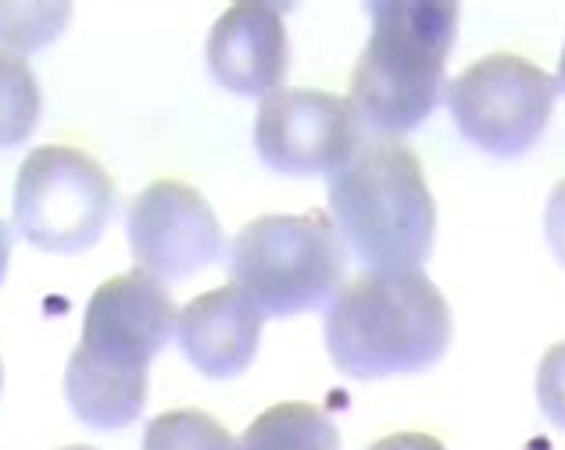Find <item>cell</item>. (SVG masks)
I'll return each mask as SVG.
<instances>
[{"label":"cell","mask_w":565,"mask_h":450,"mask_svg":"<svg viewBox=\"0 0 565 450\" xmlns=\"http://www.w3.org/2000/svg\"><path fill=\"white\" fill-rule=\"evenodd\" d=\"M126 229L137 268L158 282L201 272L226 247L212 204L180 179L147 186L129 207Z\"/></svg>","instance_id":"9"},{"label":"cell","mask_w":565,"mask_h":450,"mask_svg":"<svg viewBox=\"0 0 565 450\" xmlns=\"http://www.w3.org/2000/svg\"><path fill=\"white\" fill-rule=\"evenodd\" d=\"M555 83L565 89V51H562V62H558V75H555Z\"/></svg>","instance_id":"20"},{"label":"cell","mask_w":565,"mask_h":450,"mask_svg":"<svg viewBox=\"0 0 565 450\" xmlns=\"http://www.w3.org/2000/svg\"><path fill=\"white\" fill-rule=\"evenodd\" d=\"M448 340V300L419 268L365 272L326 308V351L351 379L423 372L440 362Z\"/></svg>","instance_id":"2"},{"label":"cell","mask_w":565,"mask_h":450,"mask_svg":"<svg viewBox=\"0 0 565 450\" xmlns=\"http://www.w3.org/2000/svg\"><path fill=\"white\" fill-rule=\"evenodd\" d=\"M8 261H11V233H8V225L0 222V282H4Z\"/></svg>","instance_id":"19"},{"label":"cell","mask_w":565,"mask_h":450,"mask_svg":"<svg viewBox=\"0 0 565 450\" xmlns=\"http://www.w3.org/2000/svg\"><path fill=\"white\" fill-rule=\"evenodd\" d=\"M115 212V183L76 147H36L14 179V225L40 250H90Z\"/></svg>","instance_id":"6"},{"label":"cell","mask_w":565,"mask_h":450,"mask_svg":"<svg viewBox=\"0 0 565 450\" xmlns=\"http://www.w3.org/2000/svg\"><path fill=\"white\" fill-rule=\"evenodd\" d=\"M65 4H0V47L29 54L65 29Z\"/></svg>","instance_id":"15"},{"label":"cell","mask_w":565,"mask_h":450,"mask_svg":"<svg viewBox=\"0 0 565 450\" xmlns=\"http://www.w3.org/2000/svg\"><path fill=\"white\" fill-rule=\"evenodd\" d=\"M262 161L282 175H333L362 147V122L348 97L322 89H276L255 118Z\"/></svg>","instance_id":"8"},{"label":"cell","mask_w":565,"mask_h":450,"mask_svg":"<svg viewBox=\"0 0 565 450\" xmlns=\"http://www.w3.org/2000/svg\"><path fill=\"white\" fill-rule=\"evenodd\" d=\"M143 450H241L233 432L204 411L158 415L143 432Z\"/></svg>","instance_id":"14"},{"label":"cell","mask_w":565,"mask_h":450,"mask_svg":"<svg viewBox=\"0 0 565 450\" xmlns=\"http://www.w3.org/2000/svg\"><path fill=\"white\" fill-rule=\"evenodd\" d=\"M373 36L351 75V108L376 140H401L437 108L458 33L455 4H369Z\"/></svg>","instance_id":"4"},{"label":"cell","mask_w":565,"mask_h":450,"mask_svg":"<svg viewBox=\"0 0 565 450\" xmlns=\"http://www.w3.org/2000/svg\"><path fill=\"white\" fill-rule=\"evenodd\" d=\"M175 319L169 290L140 268L97 287L83 340L65 365V397L86 426L137 422L147 404V368L175 333Z\"/></svg>","instance_id":"1"},{"label":"cell","mask_w":565,"mask_h":450,"mask_svg":"<svg viewBox=\"0 0 565 450\" xmlns=\"http://www.w3.org/2000/svg\"><path fill=\"white\" fill-rule=\"evenodd\" d=\"M369 450H448L437 437H426V432H394V437H383Z\"/></svg>","instance_id":"18"},{"label":"cell","mask_w":565,"mask_h":450,"mask_svg":"<svg viewBox=\"0 0 565 450\" xmlns=\"http://www.w3.org/2000/svg\"><path fill=\"white\" fill-rule=\"evenodd\" d=\"M544 233H547V244L555 250V258L565 265V179L552 190V201H547Z\"/></svg>","instance_id":"17"},{"label":"cell","mask_w":565,"mask_h":450,"mask_svg":"<svg viewBox=\"0 0 565 450\" xmlns=\"http://www.w3.org/2000/svg\"><path fill=\"white\" fill-rule=\"evenodd\" d=\"M43 108L40 83L22 54L0 47V147L22 143Z\"/></svg>","instance_id":"13"},{"label":"cell","mask_w":565,"mask_h":450,"mask_svg":"<svg viewBox=\"0 0 565 450\" xmlns=\"http://www.w3.org/2000/svg\"><path fill=\"white\" fill-rule=\"evenodd\" d=\"M348 247L337 225L311 215H265L244 225L230 247V276L262 319H290L340 293Z\"/></svg>","instance_id":"5"},{"label":"cell","mask_w":565,"mask_h":450,"mask_svg":"<svg viewBox=\"0 0 565 450\" xmlns=\"http://www.w3.org/2000/svg\"><path fill=\"white\" fill-rule=\"evenodd\" d=\"M537 400L541 411L565 429V343H555L537 368Z\"/></svg>","instance_id":"16"},{"label":"cell","mask_w":565,"mask_h":450,"mask_svg":"<svg viewBox=\"0 0 565 450\" xmlns=\"http://www.w3.org/2000/svg\"><path fill=\"white\" fill-rule=\"evenodd\" d=\"M558 83L526 57L490 54L469 65L448 89L458 132L494 158H519L552 122Z\"/></svg>","instance_id":"7"},{"label":"cell","mask_w":565,"mask_h":450,"mask_svg":"<svg viewBox=\"0 0 565 450\" xmlns=\"http://www.w3.org/2000/svg\"><path fill=\"white\" fill-rule=\"evenodd\" d=\"M287 25L273 4H236L207 36V68L215 83L241 97H273L287 79Z\"/></svg>","instance_id":"10"},{"label":"cell","mask_w":565,"mask_h":450,"mask_svg":"<svg viewBox=\"0 0 565 450\" xmlns=\"http://www.w3.org/2000/svg\"><path fill=\"white\" fill-rule=\"evenodd\" d=\"M241 450H340V432L311 404H276L247 426Z\"/></svg>","instance_id":"12"},{"label":"cell","mask_w":565,"mask_h":450,"mask_svg":"<svg viewBox=\"0 0 565 450\" xmlns=\"http://www.w3.org/2000/svg\"><path fill=\"white\" fill-rule=\"evenodd\" d=\"M330 215L344 247L373 272L419 268L434 247V193L401 140H369L330 175Z\"/></svg>","instance_id":"3"},{"label":"cell","mask_w":565,"mask_h":450,"mask_svg":"<svg viewBox=\"0 0 565 450\" xmlns=\"http://www.w3.org/2000/svg\"><path fill=\"white\" fill-rule=\"evenodd\" d=\"M0 386H4V368H0Z\"/></svg>","instance_id":"22"},{"label":"cell","mask_w":565,"mask_h":450,"mask_svg":"<svg viewBox=\"0 0 565 450\" xmlns=\"http://www.w3.org/2000/svg\"><path fill=\"white\" fill-rule=\"evenodd\" d=\"M262 322V311L241 290L222 287L190 300L175 319V336L193 368L212 379H233L255 362Z\"/></svg>","instance_id":"11"},{"label":"cell","mask_w":565,"mask_h":450,"mask_svg":"<svg viewBox=\"0 0 565 450\" xmlns=\"http://www.w3.org/2000/svg\"><path fill=\"white\" fill-rule=\"evenodd\" d=\"M65 450H94V447H65Z\"/></svg>","instance_id":"21"}]
</instances>
